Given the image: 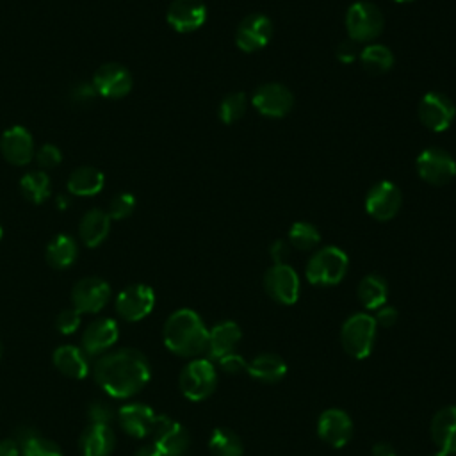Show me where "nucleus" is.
<instances>
[{
  "label": "nucleus",
  "instance_id": "obj_1",
  "mask_svg": "<svg viewBox=\"0 0 456 456\" xmlns=\"http://www.w3.org/2000/svg\"><path fill=\"white\" fill-rule=\"evenodd\" d=\"M94 378L110 397L125 399L148 385L151 369L146 356L137 349H119L100 358L94 365Z\"/></svg>",
  "mask_w": 456,
  "mask_h": 456
},
{
  "label": "nucleus",
  "instance_id": "obj_2",
  "mask_svg": "<svg viewBox=\"0 0 456 456\" xmlns=\"http://www.w3.org/2000/svg\"><path fill=\"white\" fill-rule=\"evenodd\" d=\"M166 347L178 356H200L207 351L208 330L203 319L191 308L173 312L162 330Z\"/></svg>",
  "mask_w": 456,
  "mask_h": 456
},
{
  "label": "nucleus",
  "instance_id": "obj_3",
  "mask_svg": "<svg viewBox=\"0 0 456 456\" xmlns=\"http://www.w3.org/2000/svg\"><path fill=\"white\" fill-rule=\"evenodd\" d=\"M349 269L347 255L337 246H326L315 251L305 269L306 280L317 287H331L340 283Z\"/></svg>",
  "mask_w": 456,
  "mask_h": 456
},
{
  "label": "nucleus",
  "instance_id": "obj_4",
  "mask_svg": "<svg viewBox=\"0 0 456 456\" xmlns=\"http://www.w3.org/2000/svg\"><path fill=\"white\" fill-rule=\"evenodd\" d=\"M376 333L378 324L374 321V315L356 312L344 321L340 328V342L349 356L356 360H365L374 349Z\"/></svg>",
  "mask_w": 456,
  "mask_h": 456
},
{
  "label": "nucleus",
  "instance_id": "obj_5",
  "mask_svg": "<svg viewBox=\"0 0 456 456\" xmlns=\"http://www.w3.org/2000/svg\"><path fill=\"white\" fill-rule=\"evenodd\" d=\"M217 385V369L210 358H194L180 372V392L192 403L205 401Z\"/></svg>",
  "mask_w": 456,
  "mask_h": 456
},
{
  "label": "nucleus",
  "instance_id": "obj_6",
  "mask_svg": "<svg viewBox=\"0 0 456 456\" xmlns=\"http://www.w3.org/2000/svg\"><path fill=\"white\" fill-rule=\"evenodd\" d=\"M385 27L383 12L372 2L362 0L349 5L346 11V30L349 39L360 43H372Z\"/></svg>",
  "mask_w": 456,
  "mask_h": 456
},
{
  "label": "nucleus",
  "instance_id": "obj_7",
  "mask_svg": "<svg viewBox=\"0 0 456 456\" xmlns=\"http://www.w3.org/2000/svg\"><path fill=\"white\" fill-rule=\"evenodd\" d=\"M267 296L280 305H294L299 297L301 283L297 273L287 264H273L264 274Z\"/></svg>",
  "mask_w": 456,
  "mask_h": 456
},
{
  "label": "nucleus",
  "instance_id": "obj_8",
  "mask_svg": "<svg viewBox=\"0 0 456 456\" xmlns=\"http://www.w3.org/2000/svg\"><path fill=\"white\" fill-rule=\"evenodd\" d=\"M417 175L431 185H445L456 176V160L442 148H426L415 160Z\"/></svg>",
  "mask_w": 456,
  "mask_h": 456
},
{
  "label": "nucleus",
  "instance_id": "obj_9",
  "mask_svg": "<svg viewBox=\"0 0 456 456\" xmlns=\"http://www.w3.org/2000/svg\"><path fill=\"white\" fill-rule=\"evenodd\" d=\"M456 118V107L449 96L438 91L426 93L419 102V119L420 123L433 130L444 132L447 130Z\"/></svg>",
  "mask_w": 456,
  "mask_h": 456
},
{
  "label": "nucleus",
  "instance_id": "obj_10",
  "mask_svg": "<svg viewBox=\"0 0 456 456\" xmlns=\"http://www.w3.org/2000/svg\"><path fill=\"white\" fill-rule=\"evenodd\" d=\"M403 205L401 189L388 180L374 183L365 196V210L376 221H390Z\"/></svg>",
  "mask_w": 456,
  "mask_h": 456
},
{
  "label": "nucleus",
  "instance_id": "obj_11",
  "mask_svg": "<svg viewBox=\"0 0 456 456\" xmlns=\"http://www.w3.org/2000/svg\"><path fill=\"white\" fill-rule=\"evenodd\" d=\"M251 103L262 116L283 118L292 110L294 96L287 86L278 82H267L255 89Z\"/></svg>",
  "mask_w": 456,
  "mask_h": 456
},
{
  "label": "nucleus",
  "instance_id": "obj_12",
  "mask_svg": "<svg viewBox=\"0 0 456 456\" xmlns=\"http://www.w3.org/2000/svg\"><path fill=\"white\" fill-rule=\"evenodd\" d=\"M155 306V292L144 283H134L125 287L116 297L118 314L130 322H137L150 315Z\"/></svg>",
  "mask_w": 456,
  "mask_h": 456
},
{
  "label": "nucleus",
  "instance_id": "obj_13",
  "mask_svg": "<svg viewBox=\"0 0 456 456\" xmlns=\"http://www.w3.org/2000/svg\"><path fill=\"white\" fill-rule=\"evenodd\" d=\"M273 30V21L267 14H248L235 30V45L246 53L262 50L271 41Z\"/></svg>",
  "mask_w": 456,
  "mask_h": 456
},
{
  "label": "nucleus",
  "instance_id": "obj_14",
  "mask_svg": "<svg viewBox=\"0 0 456 456\" xmlns=\"http://www.w3.org/2000/svg\"><path fill=\"white\" fill-rule=\"evenodd\" d=\"M151 436L160 456H183L189 449V433L185 428L166 415L157 417Z\"/></svg>",
  "mask_w": 456,
  "mask_h": 456
},
{
  "label": "nucleus",
  "instance_id": "obj_15",
  "mask_svg": "<svg viewBox=\"0 0 456 456\" xmlns=\"http://www.w3.org/2000/svg\"><path fill=\"white\" fill-rule=\"evenodd\" d=\"M110 299V287L105 280L96 276L82 278L75 283L71 290L73 308L80 314H94L100 312Z\"/></svg>",
  "mask_w": 456,
  "mask_h": 456
},
{
  "label": "nucleus",
  "instance_id": "obj_16",
  "mask_svg": "<svg viewBox=\"0 0 456 456\" xmlns=\"http://www.w3.org/2000/svg\"><path fill=\"white\" fill-rule=\"evenodd\" d=\"M317 435L330 447L340 449L347 445L353 436V420L349 413L340 408H328L317 420Z\"/></svg>",
  "mask_w": 456,
  "mask_h": 456
},
{
  "label": "nucleus",
  "instance_id": "obj_17",
  "mask_svg": "<svg viewBox=\"0 0 456 456\" xmlns=\"http://www.w3.org/2000/svg\"><path fill=\"white\" fill-rule=\"evenodd\" d=\"M93 87L105 98H123L132 89V75L125 66L107 62L94 71Z\"/></svg>",
  "mask_w": 456,
  "mask_h": 456
},
{
  "label": "nucleus",
  "instance_id": "obj_18",
  "mask_svg": "<svg viewBox=\"0 0 456 456\" xmlns=\"http://www.w3.org/2000/svg\"><path fill=\"white\" fill-rule=\"evenodd\" d=\"M166 20L180 34L194 32L207 21V5L203 0H173Z\"/></svg>",
  "mask_w": 456,
  "mask_h": 456
},
{
  "label": "nucleus",
  "instance_id": "obj_19",
  "mask_svg": "<svg viewBox=\"0 0 456 456\" xmlns=\"http://www.w3.org/2000/svg\"><path fill=\"white\" fill-rule=\"evenodd\" d=\"M0 151L9 164H14V166L28 164L34 157V141L30 132L21 125L9 126L2 134Z\"/></svg>",
  "mask_w": 456,
  "mask_h": 456
},
{
  "label": "nucleus",
  "instance_id": "obj_20",
  "mask_svg": "<svg viewBox=\"0 0 456 456\" xmlns=\"http://www.w3.org/2000/svg\"><path fill=\"white\" fill-rule=\"evenodd\" d=\"M157 413L142 403H130L119 408L118 420L121 428L134 438H144L153 433L157 424Z\"/></svg>",
  "mask_w": 456,
  "mask_h": 456
},
{
  "label": "nucleus",
  "instance_id": "obj_21",
  "mask_svg": "<svg viewBox=\"0 0 456 456\" xmlns=\"http://www.w3.org/2000/svg\"><path fill=\"white\" fill-rule=\"evenodd\" d=\"M431 438L438 452L456 454V404L444 406L431 419Z\"/></svg>",
  "mask_w": 456,
  "mask_h": 456
},
{
  "label": "nucleus",
  "instance_id": "obj_22",
  "mask_svg": "<svg viewBox=\"0 0 456 456\" xmlns=\"http://www.w3.org/2000/svg\"><path fill=\"white\" fill-rule=\"evenodd\" d=\"M119 337V330L114 319L103 317L91 322L82 335V347L87 354H100L114 346Z\"/></svg>",
  "mask_w": 456,
  "mask_h": 456
},
{
  "label": "nucleus",
  "instance_id": "obj_23",
  "mask_svg": "<svg viewBox=\"0 0 456 456\" xmlns=\"http://www.w3.org/2000/svg\"><path fill=\"white\" fill-rule=\"evenodd\" d=\"M242 338L240 326L233 321L217 322L214 328L208 330V344L207 353L210 360H219L235 351Z\"/></svg>",
  "mask_w": 456,
  "mask_h": 456
},
{
  "label": "nucleus",
  "instance_id": "obj_24",
  "mask_svg": "<svg viewBox=\"0 0 456 456\" xmlns=\"http://www.w3.org/2000/svg\"><path fill=\"white\" fill-rule=\"evenodd\" d=\"M116 436L109 424H91L80 436L82 456H109L114 449Z\"/></svg>",
  "mask_w": 456,
  "mask_h": 456
},
{
  "label": "nucleus",
  "instance_id": "obj_25",
  "mask_svg": "<svg viewBox=\"0 0 456 456\" xmlns=\"http://www.w3.org/2000/svg\"><path fill=\"white\" fill-rule=\"evenodd\" d=\"M248 374L262 383H278L287 374V363L280 354L262 353L248 363Z\"/></svg>",
  "mask_w": 456,
  "mask_h": 456
},
{
  "label": "nucleus",
  "instance_id": "obj_26",
  "mask_svg": "<svg viewBox=\"0 0 456 456\" xmlns=\"http://www.w3.org/2000/svg\"><path fill=\"white\" fill-rule=\"evenodd\" d=\"M109 230H110V217L107 212L100 208H91L89 212H86L78 226L80 239L87 248H96L98 244H102L109 235Z\"/></svg>",
  "mask_w": 456,
  "mask_h": 456
},
{
  "label": "nucleus",
  "instance_id": "obj_27",
  "mask_svg": "<svg viewBox=\"0 0 456 456\" xmlns=\"http://www.w3.org/2000/svg\"><path fill=\"white\" fill-rule=\"evenodd\" d=\"M53 363L55 367L73 379H82L89 372V362L86 353L75 346H61L53 351Z\"/></svg>",
  "mask_w": 456,
  "mask_h": 456
},
{
  "label": "nucleus",
  "instance_id": "obj_28",
  "mask_svg": "<svg viewBox=\"0 0 456 456\" xmlns=\"http://www.w3.org/2000/svg\"><path fill=\"white\" fill-rule=\"evenodd\" d=\"M105 176L93 166H80L68 178V191L75 196H94L103 189Z\"/></svg>",
  "mask_w": 456,
  "mask_h": 456
},
{
  "label": "nucleus",
  "instance_id": "obj_29",
  "mask_svg": "<svg viewBox=\"0 0 456 456\" xmlns=\"http://www.w3.org/2000/svg\"><path fill=\"white\" fill-rule=\"evenodd\" d=\"M356 296L367 310H378L387 303L388 285H387L383 276L367 274L360 280L358 289H356Z\"/></svg>",
  "mask_w": 456,
  "mask_h": 456
},
{
  "label": "nucleus",
  "instance_id": "obj_30",
  "mask_svg": "<svg viewBox=\"0 0 456 456\" xmlns=\"http://www.w3.org/2000/svg\"><path fill=\"white\" fill-rule=\"evenodd\" d=\"M77 253H78V249H77L75 240L66 233H59L48 242L45 255H46V262L52 267L66 269L75 262Z\"/></svg>",
  "mask_w": 456,
  "mask_h": 456
},
{
  "label": "nucleus",
  "instance_id": "obj_31",
  "mask_svg": "<svg viewBox=\"0 0 456 456\" xmlns=\"http://www.w3.org/2000/svg\"><path fill=\"white\" fill-rule=\"evenodd\" d=\"M362 68L370 75H383L394 66V53L388 46L379 43H369L363 50H360Z\"/></svg>",
  "mask_w": 456,
  "mask_h": 456
},
{
  "label": "nucleus",
  "instance_id": "obj_32",
  "mask_svg": "<svg viewBox=\"0 0 456 456\" xmlns=\"http://www.w3.org/2000/svg\"><path fill=\"white\" fill-rule=\"evenodd\" d=\"M14 440L21 449V456H62V451L53 442L41 438L30 428H21Z\"/></svg>",
  "mask_w": 456,
  "mask_h": 456
},
{
  "label": "nucleus",
  "instance_id": "obj_33",
  "mask_svg": "<svg viewBox=\"0 0 456 456\" xmlns=\"http://www.w3.org/2000/svg\"><path fill=\"white\" fill-rule=\"evenodd\" d=\"M208 451L212 456H242L244 445L232 429L216 428L208 438Z\"/></svg>",
  "mask_w": 456,
  "mask_h": 456
},
{
  "label": "nucleus",
  "instance_id": "obj_34",
  "mask_svg": "<svg viewBox=\"0 0 456 456\" xmlns=\"http://www.w3.org/2000/svg\"><path fill=\"white\" fill-rule=\"evenodd\" d=\"M20 191L28 201L37 205L50 196L52 183L45 171H28L20 180Z\"/></svg>",
  "mask_w": 456,
  "mask_h": 456
},
{
  "label": "nucleus",
  "instance_id": "obj_35",
  "mask_svg": "<svg viewBox=\"0 0 456 456\" xmlns=\"http://www.w3.org/2000/svg\"><path fill=\"white\" fill-rule=\"evenodd\" d=\"M321 240L319 230L306 221H297L289 230V242L299 251H310L314 249Z\"/></svg>",
  "mask_w": 456,
  "mask_h": 456
},
{
  "label": "nucleus",
  "instance_id": "obj_36",
  "mask_svg": "<svg viewBox=\"0 0 456 456\" xmlns=\"http://www.w3.org/2000/svg\"><path fill=\"white\" fill-rule=\"evenodd\" d=\"M246 109H248V96H246L242 91H237V93L226 94V96L221 100L217 114H219V119H221L223 123L230 125V123L239 121V119L244 116Z\"/></svg>",
  "mask_w": 456,
  "mask_h": 456
},
{
  "label": "nucleus",
  "instance_id": "obj_37",
  "mask_svg": "<svg viewBox=\"0 0 456 456\" xmlns=\"http://www.w3.org/2000/svg\"><path fill=\"white\" fill-rule=\"evenodd\" d=\"M134 208H135V198H134V194H130V192H119V194H116V196L109 201V210H107V214H109L110 221H112V219H114V221H119V219L128 217V216L134 212Z\"/></svg>",
  "mask_w": 456,
  "mask_h": 456
},
{
  "label": "nucleus",
  "instance_id": "obj_38",
  "mask_svg": "<svg viewBox=\"0 0 456 456\" xmlns=\"http://www.w3.org/2000/svg\"><path fill=\"white\" fill-rule=\"evenodd\" d=\"M57 330L62 335H71L80 326V312L77 308H66L57 315Z\"/></svg>",
  "mask_w": 456,
  "mask_h": 456
},
{
  "label": "nucleus",
  "instance_id": "obj_39",
  "mask_svg": "<svg viewBox=\"0 0 456 456\" xmlns=\"http://www.w3.org/2000/svg\"><path fill=\"white\" fill-rule=\"evenodd\" d=\"M36 160L37 164L43 167V169H50V167H55L61 164L62 160V155H61V150L53 144H43L37 151H36Z\"/></svg>",
  "mask_w": 456,
  "mask_h": 456
},
{
  "label": "nucleus",
  "instance_id": "obj_40",
  "mask_svg": "<svg viewBox=\"0 0 456 456\" xmlns=\"http://www.w3.org/2000/svg\"><path fill=\"white\" fill-rule=\"evenodd\" d=\"M216 362H217L219 369L223 372H226V374H239V372L248 369V362L239 353H235V351L226 354V356H223V358H219V360H216Z\"/></svg>",
  "mask_w": 456,
  "mask_h": 456
},
{
  "label": "nucleus",
  "instance_id": "obj_41",
  "mask_svg": "<svg viewBox=\"0 0 456 456\" xmlns=\"http://www.w3.org/2000/svg\"><path fill=\"white\" fill-rule=\"evenodd\" d=\"M112 419V410L103 401H94L89 404V420L91 424H109Z\"/></svg>",
  "mask_w": 456,
  "mask_h": 456
},
{
  "label": "nucleus",
  "instance_id": "obj_42",
  "mask_svg": "<svg viewBox=\"0 0 456 456\" xmlns=\"http://www.w3.org/2000/svg\"><path fill=\"white\" fill-rule=\"evenodd\" d=\"M335 55H337V59L340 61V62H353V61H356L358 57H360V48H358V43L356 41H353V39H344L338 46H337V52H335Z\"/></svg>",
  "mask_w": 456,
  "mask_h": 456
},
{
  "label": "nucleus",
  "instance_id": "obj_43",
  "mask_svg": "<svg viewBox=\"0 0 456 456\" xmlns=\"http://www.w3.org/2000/svg\"><path fill=\"white\" fill-rule=\"evenodd\" d=\"M397 310L394 306H388V305H383L381 308L376 310V315H374V321L378 326L381 328H392L395 322H397Z\"/></svg>",
  "mask_w": 456,
  "mask_h": 456
},
{
  "label": "nucleus",
  "instance_id": "obj_44",
  "mask_svg": "<svg viewBox=\"0 0 456 456\" xmlns=\"http://www.w3.org/2000/svg\"><path fill=\"white\" fill-rule=\"evenodd\" d=\"M269 253H271V258H273L274 264H285V260H287V256L290 253V244L287 240L278 239V240H274L271 244Z\"/></svg>",
  "mask_w": 456,
  "mask_h": 456
},
{
  "label": "nucleus",
  "instance_id": "obj_45",
  "mask_svg": "<svg viewBox=\"0 0 456 456\" xmlns=\"http://www.w3.org/2000/svg\"><path fill=\"white\" fill-rule=\"evenodd\" d=\"M96 94V91H94V87H93V84L89 86V84H80V86H77V89L73 91V98L75 100H80V102H89L93 96Z\"/></svg>",
  "mask_w": 456,
  "mask_h": 456
},
{
  "label": "nucleus",
  "instance_id": "obj_46",
  "mask_svg": "<svg viewBox=\"0 0 456 456\" xmlns=\"http://www.w3.org/2000/svg\"><path fill=\"white\" fill-rule=\"evenodd\" d=\"M0 456H21V449L16 440H0Z\"/></svg>",
  "mask_w": 456,
  "mask_h": 456
},
{
  "label": "nucleus",
  "instance_id": "obj_47",
  "mask_svg": "<svg viewBox=\"0 0 456 456\" xmlns=\"http://www.w3.org/2000/svg\"><path fill=\"white\" fill-rule=\"evenodd\" d=\"M372 456H395V451L387 442H378L372 445Z\"/></svg>",
  "mask_w": 456,
  "mask_h": 456
},
{
  "label": "nucleus",
  "instance_id": "obj_48",
  "mask_svg": "<svg viewBox=\"0 0 456 456\" xmlns=\"http://www.w3.org/2000/svg\"><path fill=\"white\" fill-rule=\"evenodd\" d=\"M135 456H160V452H159V449L153 445V442H150V444H144V445L135 452Z\"/></svg>",
  "mask_w": 456,
  "mask_h": 456
},
{
  "label": "nucleus",
  "instance_id": "obj_49",
  "mask_svg": "<svg viewBox=\"0 0 456 456\" xmlns=\"http://www.w3.org/2000/svg\"><path fill=\"white\" fill-rule=\"evenodd\" d=\"M429 456H447V454H444V452H438V451H436V452H433V454H429Z\"/></svg>",
  "mask_w": 456,
  "mask_h": 456
},
{
  "label": "nucleus",
  "instance_id": "obj_50",
  "mask_svg": "<svg viewBox=\"0 0 456 456\" xmlns=\"http://www.w3.org/2000/svg\"><path fill=\"white\" fill-rule=\"evenodd\" d=\"M395 2H401V4H403V2H411V0H395Z\"/></svg>",
  "mask_w": 456,
  "mask_h": 456
},
{
  "label": "nucleus",
  "instance_id": "obj_51",
  "mask_svg": "<svg viewBox=\"0 0 456 456\" xmlns=\"http://www.w3.org/2000/svg\"><path fill=\"white\" fill-rule=\"evenodd\" d=\"M2 233H4V232H2V226H0V239H2Z\"/></svg>",
  "mask_w": 456,
  "mask_h": 456
},
{
  "label": "nucleus",
  "instance_id": "obj_52",
  "mask_svg": "<svg viewBox=\"0 0 456 456\" xmlns=\"http://www.w3.org/2000/svg\"><path fill=\"white\" fill-rule=\"evenodd\" d=\"M0 356H2V344H0Z\"/></svg>",
  "mask_w": 456,
  "mask_h": 456
}]
</instances>
